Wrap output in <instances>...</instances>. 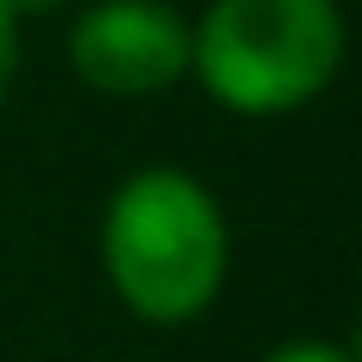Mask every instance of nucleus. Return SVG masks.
Here are the masks:
<instances>
[{
    "label": "nucleus",
    "instance_id": "1",
    "mask_svg": "<svg viewBox=\"0 0 362 362\" xmlns=\"http://www.w3.org/2000/svg\"><path fill=\"white\" fill-rule=\"evenodd\" d=\"M102 267L121 305L146 325H191L216 305L229 274V223L216 197L178 172H134L102 216Z\"/></svg>",
    "mask_w": 362,
    "mask_h": 362
},
{
    "label": "nucleus",
    "instance_id": "2",
    "mask_svg": "<svg viewBox=\"0 0 362 362\" xmlns=\"http://www.w3.org/2000/svg\"><path fill=\"white\" fill-rule=\"evenodd\" d=\"M344 64L337 0H210L191 25V76L229 115H293Z\"/></svg>",
    "mask_w": 362,
    "mask_h": 362
},
{
    "label": "nucleus",
    "instance_id": "3",
    "mask_svg": "<svg viewBox=\"0 0 362 362\" xmlns=\"http://www.w3.org/2000/svg\"><path fill=\"white\" fill-rule=\"evenodd\" d=\"M70 70L95 95H159L191 70V25L159 0H95L70 25Z\"/></svg>",
    "mask_w": 362,
    "mask_h": 362
},
{
    "label": "nucleus",
    "instance_id": "4",
    "mask_svg": "<svg viewBox=\"0 0 362 362\" xmlns=\"http://www.w3.org/2000/svg\"><path fill=\"white\" fill-rule=\"evenodd\" d=\"M261 362H350V350H337V344H325V337H299V344L267 350Z\"/></svg>",
    "mask_w": 362,
    "mask_h": 362
},
{
    "label": "nucleus",
    "instance_id": "5",
    "mask_svg": "<svg viewBox=\"0 0 362 362\" xmlns=\"http://www.w3.org/2000/svg\"><path fill=\"white\" fill-rule=\"evenodd\" d=\"M13 70H19V19H13L6 0H0V102H6V89H13Z\"/></svg>",
    "mask_w": 362,
    "mask_h": 362
},
{
    "label": "nucleus",
    "instance_id": "6",
    "mask_svg": "<svg viewBox=\"0 0 362 362\" xmlns=\"http://www.w3.org/2000/svg\"><path fill=\"white\" fill-rule=\"evenodd\" d=\"M70 0H6V13L13 19H38V13H64Z\"/></svg>",
    "mask_w": 362,
    "mask_h": 362
}]
</instances>
